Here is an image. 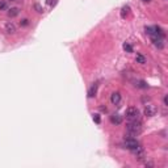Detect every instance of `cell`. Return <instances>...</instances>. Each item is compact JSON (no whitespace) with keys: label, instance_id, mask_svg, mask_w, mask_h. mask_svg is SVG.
Returning a JSON list of instances; mask_svg holds the SVG:
<instances>
[{"label":"cell","instance_id":"obj_6","mask_svg":"<svg viewBox=\"0 0 168 168\" xmlns=\"http://www.w3.org/2000/svg\"><path fill=\"white\" fill-rule=\"evenodd\" d=\"M110 122L113 125H121L122 123V116H120L118 113H113L110 116Z\"/></svg>","mask_w":168,"mask_h":168},{"label":"cell","instance_id":"obj_4","mask_svg":"<svg viewBox=\"0 0 168 168\" xmlns=\"http://www.w3.org/2000/svg\"><path fill=\"white\" fill-rule=\"evenodd\" d=\"M158 113V108L152 104H149L144 107V116L146 117H154L155 114Z\"/></svg>","mask_w":168,"mask_h":168},{"label":"cell","instance_id":"obj_10","mask_svg":"<svg viewBox=\"0 0 168 168\" xmlns=\"http://www.w3.org/2000/svg\"><path fill=\"white\" fill-rule=\"evenodd\" d=\"M152 42H154V45L156 46V48L163 49V40H162L160 37H158V36L152 37Z\"/></svg>","mask_w":168,"mask_h":168},{"label":"cell","instance_id":"obj_18","mask_svg":"<svg viewBox=\"0 0 168 168\" xmlns=\"http://www.w3.org/2000/svg\"><path fill=\"white\" fill-rule=\"evenodd\" d=\"M29 20H26V19H24V20H22V21H20V25H22V26H26V25H28L29 24Z\"/></svg>","mask_w":168,"mask_h":168},{"label":"cell","instance_id":"obj_12","mask_svg":"<svg viewBox=\"0 0 168 168\" xmlns=\"http://www.w3.org/2000/svg\"><path fill=\"white\" fill-rule=\"evenodd\" d=\"M135 61H137V63H141V64H144V63H146V58H144L142 54H137V57H135Z\"/></svg>","mask_w":168,"mask_h":168},{"label":"cell","instance_id":"obj_9","mask_svg":"<svg viewBox=\"0 0 168 168\" xmlns=\"http://www.w3.org/2000/svg\"><path fill=\"white\" fill-rule=\"evenodd\" d=\"M97 88H99V84L97 83H93L92 85H91V88L88 89V97H95L96 96V93H97Z\"/></svg>","mask_w":168,"mask_h":168},{"label":"cell","instance_id":"obj_19","mask_svg":"<svg viewBox=\"0 0 168 168\" xmlns=\"http://www.w3.org/2000/svg\"><path fill=\"white\" fill-rule=\"evenodd\" d=\"M36 8H37V11H38V12H42V9H41V7H40V5H38V4H36Z\"/></svg>","mask_w":168,"mask_h":168},{"label":"cell","instance_id":"obj_17","mask_svg":"<svg viewBox=\"0 0 168 168\" xmlns=\"http://www.w3.org/2000/svg\"><path fill=\"white\" fill-rule=\"evenodd\" d=\"M93 121H95L96 123H100V116L99 114H93Z\"/></svg>","mask_w":168,"mask_h":168},{"label":"cell","instance_id":"obj_5","mask_svg":"<svg viewBox=\"0 0 168 168\" xmlns=\"http://www.w3.org/2000/svg\"><path fill=\"white\" fill-rule=\"evenodd\" d=\"M131 152L134 154L135 156H137V159H139V160H142V159H144V150L141 147V144L137 147V149L131 150Z\"/></svg>","mask_w":168,"mask_h":168},{"label":"cell","instance_id":"obj_14","mask_svg":"<svg viewBox=\"0 0 168 168\" xmlns=\"http://www.w3.org/2000/svg\"><path fill=\"white\" fill-rule=\"evenodd\" d=\"M135 87L143 88V89H144V88H147L149 85H147V84H146V81H143V80H137V81H135Z\"/></svg>","mask_w":168,"mask_h":168},{"label":"cell","instance_id":"obj_21","mask_svg":"<svg viewBox=\"0 0 168 168\" xmlns=\"http://www.w3.org/2000/svg\"><path fill=\"white\" fill-rule=\"evenodd\" d=\"M142 1H143V3H150L151 0H142Z\"/></svg>","mask_w":168,"mask_h":168},{"label":"cell","instance_id":"obj_16","mask_svg":"<svg viewBox=\"0 0 168 168\" xmlns=\"http://www.w3.org/2000/svg\"><path fill=\"white\" fill-rule=\"evenodd\" d=\"M7 8V4H5V1H3V0H0V11L5 9Z\"/></svg>","mask_w":168,"mask_h":168},{"label":"cell","instance_id":"obj_7","mask_svg":"<svg viewBox=\"0 0 168 168\" xmlns=\"http://www.w3.org/2000/svg\"><path fill=\"white\" fill-rule=\"evenodd\" d=\"M110 102H112L113 105H118L120 102H121V93H120V92L112 93V96H110Z\"/></svg>","mask_w":168,"mask_h":168},{"label":"cell","instance_id":"obj_3","mask_svg":"<svg viewBox=\"0 0 168 168\" xmlns=\"http://www.w3.org/2000/svg\"><path fill=\"white\" fill-rule=\"evenodd\" d=\"M123 146L131 151V150L137 149V147L139 146V142H138L135 138H133L131 135H130V137H128V138H125V139H123Z\"/></svg>","mask_w":168,"mask_h":168},{"label":"cell","instance_id":"obj_20","mask_svg":"<svg viewBox=\"0 0 168 168\" xmlns=\"http://www.w3.org/2000/svg\"><path fill=\"white\" fill-rule=\"evenodd\" d=\"M163 102H164V105H167V96H164V99H163Z\"/></svg>","mask_w":168,"mask_h":168},{"label":"cell","instance_id":"obj_15","mask_svg":"<svg viewBox=\"0 0 168 168\" xmlns=\"http://www.w3.org/2000/svg\"><path fill=\"white\" fill-rule=\"evenodd\" d=\"M123 49H125L128 53H131V51H133L131 45H129V43H123Z\"/></svg>","mask_w":168,"mask_h":168},{"label":"cell","instance_id":"obj_2","mask_svg":"<svg viewBox=\"0 0 168 168\" xmlns=\"http://www.w3.org/2000/svg\"><path fill=\"white\" fill-rule=\"evenodd\" d=\"M125 116H126V120L128 121H137V120H141V112L138 108L130 107V108L126 109Z\"/></svg>","mask_w":168,"mask_h":168},{"label":"cell","instance_id":"obj_8","mask_svg":"<svg viewBox=\"0 0 168 168\" xmlns=\"http://www.w3.org/2000/svg\"><path fill=\"white\" fill-rule=\"evenodd\" d=\"M5 32H7L8 34H14L16 33V25H14L12 21H8L7 24H5Z\"/></svg>","mask_w":168,"mask_h":168},{"label":"cell","instance_id":"obj_13","mask_svg":"<svg viewBox=\"0 0 168 168\" xmlns=\"http://www.w3.org/2000/svg\"><path fill=\"white\" fill-rule=\"evenodd\" d=\"M129 11H130L129 5H125V7H122V9H121V16H122L123 19H125V17L129 14Z\"/></svg>","mask_w":168,"mask_h":168},{"label":"cell","instance_id":"obj_1","mask_svg":"<svg viewBox=\"0 0 168 168\" xmlns=\"http://www.w3.org/2000/svg\"><path fill=\"white\" fill-rule=\"evenodd\" d=\"M126 131H128L131 137L139 135L141 133H142V122H141V120L129 121V122L126 123Z\"/></svg>","mask_w":168,"mask_h":168},{"label":"cell","instance_id":"obj_11","mask_svg":"<svg viewBox=\"0 0 168 168\" xmlns=\"http://www.w3.org/2000/svg\"><path fill=\"white\" fill-rule=\"evenodd\" d=\"M19 13H20V8H17V7H13L8 11V16L9 17H16Z\"/></svg>","mask_w":168,"mask_h":168}]
</instances>
